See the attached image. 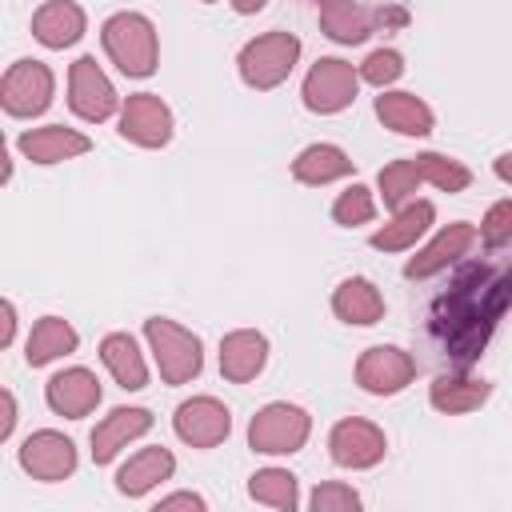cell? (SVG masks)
<instances>
[{
    "label": "cell",
    "mask_w": 512,
    "mask_h": 512,
    "mask_svg": "<svg viewBox=\"0 0 512 512\" xmlns=\"http://www.w3.org/2000/svg\"><path fill=\"white\" fill-rule=\"evenodd\" d=\"M512 308V260H468L428 308V340L436 356L464 372L488 348L496 324Z\"/></svg>",
    "instance_id": "obj_1"
},
{
    "label": "cell",
    "mask_w": 512,
    "mask_h": 512,
    "mask_svg": "<svg viewBox=\"0 0 512 512\" xmlns=\"http://www.w3.org/2000/svg\"><path fill=\"white\" fill-rule=\"evenodd\" d=\"M100 44L108 52V60L132 76V80H144L156 72V60H160V44H156V28L148 16L140 12H116L104 20L100 28Z\"/></svg>",
    "instance_id": "obj_2"
},
{
    "label": "cell",
    "mask_w": 512,
    "mask_h": 512,
    "mask_svg": "<svg viewBox=\"0 0 512 512\" xmlns=\"http://www.w3.org/2000/svg\"><path fill=\"white\" fill-rule=\"evenodd\" d=\"M296 60H300V40L292 36V32H264V36H256V40H248L244 48H240V56H236V64H240V80L248 84V88H256V92H268V88H276V84H284L288 80V72L296 68Z\"/></svg>",
    "instance_id": "obj_3"
},
{
    "label": "cell",
    "mask_w": 512,
    "mask_h": 512,
    "mask_svg": "<svg viewBox=\"0 0 512 512\" xmlns=\"http://www.w3.org/2000/svg\"><path fill=\"white\" fill-rule=\"evenodd\" d=\"M144 336H148V348L156 356L164 384H188L192 376H200V368H204L200 336H192L188 328H180L176 320H164V316L144 320Z\"/></svg>",
    "instance_id": "obj_4"
},
{
    "label": "cell",
    "mask_w": 512,
    "mask_h": 512,
    "mask_svg": "<svg viewBox=\"0 0 512 512\" xmlns=\"http://www.w3.org/2000/svg\"><path fill=\"white\" fill-rule=\"evenodd\" d=\"M308 432H312L308 412L296 408V404L276 400V404H264V408L252 416V424H248V444H252L256 452H264V456H292V452L304 448Z\"/></svg>",
    "instance_id": "obj_5"
},
{
    "label": "cell",
    "mask_w": 512,
    "mask_h": 512,
    "mask_svg": "<svg viewBox=\"0 0 512 512\" xmlns=\"http://www.w3.org/2000/svg\"><path fill=\"white\" fill-rule=\"evenodd\" d=\"M356 88H360V68H352L348 60L324 56L304 76V108L316 116H336L356 100Z\"/></svg>",
    "instance_id": "obj_6"
},
{
    "label": "cell",
    "mask_w": 512,
    "mask_h": 512,
    "mask_svg": "<svg viewBox=\"0 0 512 512\" xmlns=\"http://www.w3.org/2000/svg\"><path fill=\"white\" fill-rule=\"evenodd\" d=\"M52 68L44 60H16L0 80V104L16 120H32L52 104Z\"/></svg>",
    "instance_id": "obj_7"
},
{
    "label": "cell",
    "mask_w": 512,
    "mask_h": 512,
    "mask_svg": "<svg viewBox=\"0 0 512 512\" xmlns=\"http://www.w3.org/2000/svg\"><path fill=\"white\" fill-rule=\"evenodd\" d=\"M68 108L88 124H100L120 108V96H116L112 80L104 76V68L96 64V56L72 60V68H68Z\"/></svg>",
    "instance_id": "obj_8"
},
{
    "label": "cell",
    "mask_w": 512,
    "mask_h": 512,
    "mask_svg": "<svg viewBox=\"0 0 512 512\" xmlns=\"http://www.w3.org/2000/svg\"><path fill=\"white\" fill-rule=\"evenodd\" d=\"M412 376H416V360L396 344L364 348V356L356 360V384L372 396H396L412 384Z\"/></svg>",
    "instance_id": "obj_9"
},
{
    "label": "cell",
    "mask_w": 512,
    "mask_h": 512,
    "mask_svg": "<svg viewBox=\"0 0 512 512\" xmlns=\"http://www.w3.org/2000/svg\"><path fill=\"white\" fill-rule=\"evenodd\" d=\"M328 452H332V460H336L340 468L360 472V468H376V464L384 460L388 440H384V432H380L372 420L348 416V420L332 424V432H328Z\"/></svg>",
    "instance_id": "obj_10"
},
{
    "label": "cell",
    "mask_w": 512,
    "mask_h": 512,
    "mask_svg": "<svg viewBox=\"0 0 512 512\" xmlns=\"http://www.w3.org/2000/svg\"><path fill=\"white\" fill-rule=\"evenodd\" d=\"M20 468H24L32 480H44V484L68 480V476L76 472V444H72L64 432L40 428V432H32V436L20 444Z\"/></svg>",
    "instance_id": "obj_11"
},
{
    "label": "cell",
    "mask_w": 512,
    "mask_h": 512,
    "mask_svg": "<svg viewBox=\"0 0 512 512\" xmlns=\"http://www.w3.org/2000/svg\"><path fill=\"white\" fill-rule=\"evenodd\" d=\"M172 428L184 444L192 448H216L220 440H228L232 432V412L216 400V396H192L176 408L172 416Z\"/></svg>",
    "instance_id": "obj_12"
},
{
    "label": "cell",
    "mask_w": 512,
    "mask_h": 512,
    "mask_svg": "<svg viewBox=\"0 0 512 512\" xmlns=\"http://www.w3.org/2000/svg\"><path fill=\"white\" fill-rule=\"evenodd\" d=\"M120 136L140 148H164L172 140V112L156 92H136L120 108Z\"/></svg>",
    "instance_id": "obj_13"
},
{
    "label": "cell",
    "mask_w": 512,
    "mask_h": 512,
    "mask_svg": "<svg viewBox=\"0 0 512 512\" xmlns=\"http://www.w3.org/2000/svg\"><path fill=\"white\" fill-rule=\"evenodd\" d=\"M472 244H476V228H472L468 220H456V224L440 228V232L404 264V276H408V280H428V276L444 272L448 264H456Z\"/></svg>",
    "instance_id": "obj_14"
},
{
    "label": "cell",
    "mask_w": 512,
    "mask_h": 512,
    "mask_svg": "<svg viewBox=\"0 0 512 512\" xmlns=\"http://www.w3.org/2000/svg\"><path fill=\"white\" fill-rule=\"evenodd\" d=\"M144 432H152V412L148 408H112L92 428V460L96 464H112L120 456V448H128Z\"/></svg>",
    "instance_id": "obj_15"
},
{
    "label": "cell",
    "mask_w": 512,
    "mask_h": 512,
    "mask_svg": "<svg viewBox=\"0 0 512 512\" xmlns=\"http://www.w3.org/2000/svg\"><path fill=\"white\" fill-rule=\"evenodd\" d=\"M44 400L56 416L80 420L100 404V380L88 368H64L44 384Z\"/></svg>",
    "instance_id": "obj_16"
},
{
    "label": "cell",
    "mask_w": 512,
    "mask_h": 512,
    "mask_svg": "<svg viewBox=\"0 0 512 512\" xmlns=\"http://www.w3.org/2000/svg\"><path fill=\"white\" fill-rule=\"evenodd\" d=\"M268 364V340L256 328H236L220 340V372L232 384H248Z\"/></svg>",
    "instance_id": "obj_17"
},
{
    "label": "cell",
    "mask_w": 512,
    "mask_h": 512,
    "mask_svg": "<svg viewBox=\"0 0 512 512\" xmlns=\"http://www.w3.org/2000/svg\"><path fill=\"white\" fill-rule=\"evenodd\" d=\"M16 148L32 160V164H60V160H76L92 148V140L76 128H64V124H44V128H28Z\"/></svg>",
    "instance_id": "obj_18"
},
{
    "label": "cell",
    "mask_w": 512,
    "mask_h": 512,
    "mask_svg": "<svg viewBox=\"0 0 512 512\" xmlns=\"http://www.w3.org/2000/svg\"><path fill=\"white\" fill-rule=\"evenodd\" d=\"M84 8L76 0H48L32 12V36L44 48H72L84 36Z\"/></svg>",
    "instance_id": "obj_19"
},
{
    "label": "cell",
    "mask_w": 512,
    "mask_h": 512,
    "mask_svg": "<svg viewBox=\"0 0 512 512\" xmlns=\"http://www.w3.org/2000/svg\"><path fill=\"white\" fill-rule=\"evenodd\" d=\"M432 220H436L432 200H408L404 208L392 212V220L384 228L372 232V248H380V252H404V248H412L432 228Z\"/></svg>",
    "instance_id": "obj_20"
},
{
    "label": "cell",
    "mask_w": 512,
    "mask_h": 512,
    "mask_svg": "<svg viewBox=\"0 0 512 512\" xmlns=\"http://www.w3.org/2000/svg\"><path fill=\"white\" fill-rule=\"evenodd\" d=\"M376 116H380L384 128H392L400 136H428L432 124H436L432 108L416 92H392V88H384L376 96Z\"/></svg>",
    "instance_id": "obj_21"
},
{
    "label": "cell",
    "mask_w": 512,
    "mask_h": 512,
    "mask_svg": "<svg viewBox=\"0 0 512 512\" xmlns=\"http://www.w3.org/2000/svg\"><path fill=\"white\" fill-rule=\"evenodd\" d=\"M176 472V456L168 448H140L136 456H128L116 472V492L120 496H144L152 492L160 480H168Z\"/></svg>",
    "instance_id": "obj_22"
},
{
    "label": "cell",
    "mask_w": 512,
    "mask_h": 512,
    "mask_svg": "<svg viewBox=\"0 0 512 512\" xmlns=\"http://www.w3.org/2000/svg\"><path fill=\"white\" fill-rule=\"evenodd\" d=\"M320 32L336 44H360L376 32V8L356 0H320Z\"/></svg>",
    "instance_id": "obj_23"
},
{
    "label": "cell",
    "mask_w": 512,
    "mask_h": 512,
    "mask_svg": "<svg viewBox=\"0 0 512 512\" xmlns=\"http://www.w3.org/2000/svg\"><path fill=\"white\" fill-rule=\"evenodd\" d=\"M332 312H336L344 324L368 328V324H380V320H384V296L376 292L372 280L348 276V280H340L336 292H332Z\"/></svg>",
    "instance_id": "obj_24"
},
{
    "label": "cell",
    "mask_w": 512,
    "mask_h": 512,
    "mask_svg": "<svg viewBox=\"0 0 512 512\" xmlns=\"http://www.w3.org/2000/svg\"><path fill=\"white\" fill-rule=\"evenodd\" d=\"M100 360L124 392H140L148 384V364H144V356L128 332H108L100 340Z\"/></svg>",
    "instance_id": "obj_25"
},
{
    "label": "cell",
    "mask_w": 512,
    "mask_h": 512,
    "mask_svg": "<svg viewBox=\"0 0 512 512\" xmlns=\"http://www.w3.org/2000/svg\"><path fill=\"white\" fill-rule=\"evenodd\" d=\"M492 396V384L488 380H476V376H436L432 388H428V404L444 416H464V412H476L484 400Z\"/></svg>",
    "instance_id": "obj_26"
},
{
    "label": "cell",
    "mask_w": 512,
    "mask_h": 512,
    "mask_svg": "<svg viewBox=\"0 0 512 512\" xmlns=\"http://www.w3.org/2000/svg\"><path fill=\"white\" fill-rule=\"evenodd\" d=\"M76 344H80V336H76V328H72L68 320H60V316H40V320L32 324V332H28L24 360H28L32 368H44V364H52L56 356L76 352Z\"/></svg>",
    "instance_id": "obj_27"
},
{
    "label": "cell",
    "mask_w": 512,
    "mask_h": 512,
    "mask_svg": "<svg viewBox=\"0 0 512 512\" xmlns=\"http://www.w3.org/2000/svg\"><path fill=\"white\" fill-rule=\"evenodd\" d=\"M292 176H296L300 184L320 188V184H332V180L352 176V160H348V152L336 148V144H308V148L292 160Z\"/></svg>",
    "instance_id": "obj_28"
},
{
    "label": "cell",
    "mask_w": 512,
    "mask_h": 512,
    "mask_svg": "<svg viewBox=\"0 0 512 512\" xmlns=\"http://www.w3.org/2000/svg\"><path fill=\"white\" fill-rule=\"evenodd\" d=\"M248 496L256 504H268V508H284L292 512L300 504V488H296V476L284 472V468H260L252 480H248Z\"/></svg>",
    "instance_id": "obj_29"
},
{
    "label": "cell",
    "mask_w": 512,
    "mask_h": 512,
    "mask_svg": "<svg viewBox=\"0 0 512 512\" xmlns=\"http://www.w3.org/2000/svg\"><path fill=\"white\" fill-rule=\"evenodd\" d=\"M424 184V176H420V168H416V160L408 156V160H392L388 168H380V196H384V204L396 212V208H404L408 200H416V188Z\"/></svg>",
    "instance_id": "obj_30"
},
{
    "label": "cell",
    "mask_w": 512,
    "mask_h": 512,
    "mask_svg": "<svg viewBox=\"0 0 512 512\" xmlns=\"http://www.w3.org/2000/svg\"><path fill=\"white\" fill-rule=\"evenodd\" d=\"M412 160H416L420 176H424L432 188H440V192H464V188L472 184V172H468L460 160H452V156L420 152V156H412Z\"/></svg>",
    "instance_id": "obj_31"
},
{
    "label": "cell",
    "mask_w": 512,
    "mask_h": 512,
    "mask_svg": "<svg viewBox=\"0 0 512 512\" xmlns=\"http://www.w3.org/2000/svg\"><path fill=\"white\" fill-rule=\"evenodd\" d=\"M376 216V204H372V192L364 188V184H352V188H344L340 196H336V204H332V220L340 224V228H356V224H368Z\"/></svg>",
    "instance_id": "obj_32"
},
{
    "label": "cell",
    "mask_w": 512,
    "mask_h": 512,
    "mask_svg": "<svg viewBox=\"0 0 512 512\" xmlns=\"http://www.w3.org/2000/svg\"><path fill=\"white\" fill-rule=\"evenodd\" d=\"M404 76V56L396 52V48H376L364 64H360V80L364 84H372V88H392L396 80Z\"/></svg>",
    "instance_id": "obj_33"
},
{
    "label": "cell",
    "mask_w": 512,
    "mask_h": 512,
    "mask_svg": "<svg viewBox=\"0 0 512 512\" xmlns=\"http://www.w3.org/2000/svg\"><path fill=\"white\" fill-rule=\"evenodd\" d=\"M480 240L484 248H504L512 244V200H496L484 220H480Z\"/></svg>",
    "instance_id": "obj_34"
},
{
    "label": "cell",
    "mask_w": 512,
    "mask_h": 512,
    "mask_svg": "<svg viewBox=\"0 0 512 512\" xmlns=\"http://www.w3.org/2000/svg\"><path fill=\"white\" fill-rule=\"evenodd\" d=\"M316 512H352V508H360V496L348 488V484H336V480H328V484H320L316 492H312V500H308Z\"/></svg>",
    "instance_id": "obj_35"
},
{
    "label": "cell",
    "mask_w": 512,
    "mask_h": 512,
    "mask_svg": "<svg viewBox=\"0 0 512 512\" xmlns=\"http://www.w3.org/2000/svg\"><path fill=\"white\" fill-rule=\"evenodd\" d=\"M12 428H16V396L4 388L0 392V440H8Z\"/></svg>",
    "instance_id": "obj_36"
},
{
    "label": "cell",
    "mask_w": 512,
    "mask_h": 512,
    "mask_svg": "<svg viewBox=\"0 0 512 512\" xmlns=\"http://www.w3.org/2000/svg\"><path fill=\"white\" fill-rule=\"evenodd\" d=\"M168 508H204V500L196 496V492H176V496H164L160 504H156V512H168Z\"/></svg>",
    "instance_id": "obj_37"
},
{
    "label": "cell",
    "mask_w": 512,
    "mask_h": 512,
    "mask_svg": "<svg viewBox=\"0 0 512 512\" xmlns=\"http://www.w3.org/2000/svg\"><path fill=\"white\" fill-rule=\"evenodd\" d=\"M0 312H4V332H0V344H12V336H16V308H12V300H4V304H0Z\"/></svg>",
    "instance_id": "obj_38"
},
{
    "label": "cell",
    "mask_w": 512,
    "mask_h": 512,
    "mask_svg": "<svg viewBox=\"0 0 512 512\" xmlns=\"http://www.w3.org/2000/svg\"><path fill=\"white\" fill-rule=\"evenodd\" d=\"M492 172L504 180V184H512V152H504V156H496L492 160Z\"/></svg>",
    "instance_id": "obj_39"
},
{
    "label": "cell",
    "mask_w": 512,
    "mask_h": 512,
    "mask_svg": "<svg viewBox=\"0 0 512 512\" xmlns=\"http://www.w3.org/2000/svg\"><path fill=\"white\" fill-rule=\"evenodd\" d=\"M268 0H232V8L240 12V16H252V12H260Z\"/></svg>",
    "instance_id": "obj_40"
},
{
    "label": "cell",
    "mask_w": 512,
    "mask_h": 512,
    "mask_svg": "<svg viewBox=\"0 0 512 512\" xmlns=\"http://www.w3.org/2000/svg\"><path fill=\"white\" fill-rule=\"evenodd\" d=\"M204 4H212V0H204Z\"/></svg>",
    "instance_id": "obj_41"
}]
</instances>
